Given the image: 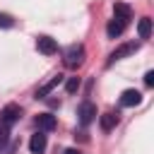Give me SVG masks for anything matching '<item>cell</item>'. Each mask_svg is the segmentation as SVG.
Returning a JSON list of instances; mask_svg holds the SVG:
<instances>
[{
	"instance_id": "cell-1",
	"label": "cell",
	"mask_w": 154,
	"mask_h": 154,
	"mask_svg": "<svg viewBox=\"0 0 154 154\" xmlns=\"http://www.w3.org/2000/svg\"><path fill=\"white\" fill-rule=\"evenodd\" d=\"M84 63V46L82 43H72L65 51V65L67 67H79Z\"/></svg>"
},
{
	"instance_id": "cell-2",
	"label": "cell",
	"mask_w": 154,
	"mask_h": 154,
	"mask_svg": "<svg viewBox=\"0 0 154 154\" xmlns=\"http://www.w3.org/2000/svg\"><path fill=\"white\" fill-rule=\"evenodd\" d=\"M19 118H22V108H19L17 103H7V106L0 111V120H2V123H7L10 128H12Z\"/></svg>"
},
{
	"instance_id": "cell-3",
	"label": "cell",
	"mask_w": 154,
	"mask_h": 154,
	"mask_svg": "<svg viewBox=\"0 0 154 154\" xmlns=\"http://www.w3.org/2000/svg\"><path fill=\"white\" fill-rule=\"evenodd\" d=\"M36 48L43 55H53V53H58V41L51 38V36H38L36 38Z\"/></svg>"
},
{
	"instance_id": "cell-4",
	"label": "cell",
	"mask_w": 154,
	"mask_h": 154,
	"mask_svg": "<svg viewBox=\"0 0 154 154\" xmlns=\"http://www.w3.org/2000/svg\"><path fill=\"white\" fill-rule=\"evenodd\" d=\"M34 123H36V128H38L41 132H51V130H55V125H58V120H55L53 113H38Z\"/></svg>"
},
{
	"instance_id": "cell-5",
	"label": "cell",
	"mask_w": 154,
	"mask_h": 154,
	"mask_svg": "<svg viewBox=\"0 0 154 154\" xmlns=\"http://www.w3.org/2000/svg\"><path fill=\"white\" fill-rule=\"evenodd\" d=\"M77 116H79V123H82V125H89V123L96 118V106H94L91 101H84V103L79 106Z\"/></svg>"
},
{
	"instance_id": "cell-6",
	"label": "cell",
	"mask_w": 154,
	"mask_h": 154,
	"mask_svg": "<svg viewBox=\"0 0 154 154\" xmlns=\"http://www.w3.org/2000/svg\"><path fill=\"white\" fill-rule=\"evenodd\" d=\"M137 48H140L137 43H123L120 48H116V51H113V53L108 55V65H113L116 60H120V58H125V55H130V53H135Z\"/></svg>"
},
{
	"instance_id": "cell-7",
	"label": "cell",
	"mask_w": 154,
	"mask_h": 154,
	"mask_svg": "<svg viewBox=\"0 0 154 154\" xmlns=\"http://www.w3.org/2000/svg\"><path fill=\"white\" fill-rule=\"evenodd\" d=\"M46 144H48V142H46V135L38 130V132L31 135V140H29V152H31V154H43V152H46Z\"/></svg>"
},
{
	"instance_id": "cell-8",
	"label": "cell",
	"mask_w": 154,
	"mask_h": 154,
	"mask_svg": "<svg viewBox=\"0 0 154 154\" xmlns=\"http://www.w3.org/2000/svg\"><path fill=\"white\" fill-rule=\"evenodd\" d=\"M125 24H128V22H123V19L113 17V19L106 24V36H108V38H118V36L125 31Z\"/></svg>"
},
{
	"instance_id": "cell-9",
	"label": "cell",
	"mask_w": 154,
	"mask_h": 154,
	"mask_svg": "<svg viewBox=\"0 0 154 154\" xmlns=\"http://www.w3.org/2000/svg\"><path fill=\"white\" fill-rule=\"evenodd\" d=\"M140 101H142V94H140L137 89H125V91L120 94V106H125V108L137 106Z\"/></svg>"
},
{
	"instance_id": "cell-10",
	"label": "cell",
	"mask_w": 154,
	"mask_h": 154,
	"mask_svg": "<svg viewBox=\"0 0 154 154\" xmlns=\"http://www.w3.org/2000/svg\"><path fill=\"white\" fill-rule=\"evenodd\" d=\"M60 82H63V75H55L53 79H48L43 87H38V89H36V99H46V96H48V94H51Z\"/></svg>"
},
{
	"instance_id": "cell-11",
	"label": "cell",
	"mask_w": 154,
	"mask_h": 154,
	"mask_svg": "<svg viewBox=\"0 0 154 154\" xmlns=\"http://www.w3.org/2000/svg\"><path fill=\"white\" fill-rule=\"evenodd\" d=\"M113 12H116V17L123 19V22H130V19H132V7L125 5V2H116V5H113Z\"/></svg>"
},
{
	"instance_id": "cell-12",
	"label": "cell",
	"mask_w": 154,
	"mask_h": 154,
	"mask_svg": "<svg viewBox=\"0 0 154 154\" xmlns=\"http://www.w3.org/2000/svg\"><path fill=\"white\" fill-rule=\"evenodd\" d=\"M99 125H101V130H113L116 125H118V113H103V116H99Z\"/></svg>"
},
{
	"instance_id": "cell-13",
	"label": "cell",
	"mask_w": 154,
	"mask_h": 154,
	"mask_svg": "<svg viewBox=\"0 0 154 154\" xmlns=\"http://www.w3.org/2000/svg\"><path fill=\"white\" fill-rule=\"evenodd\" d=\"M137 34H140V38H149L152 36V19L149 17H142L137 22Z\"/></svg>"
},
{
	"instance_id": "cell-14",
	"label": "cell",
	"mask_w": 154,
	"mask_h": 154,
	"mask_svg": "<svg viewBox=\"0 0 154 154\" xmlns=\"http://www.w3.org/2000/svg\"><path fill=\"white\" fill-rule=\"evenodd\" d=\"M65 89H67L70 94H75V91L79 89V77H70V79L65 82Z\"/></svg>"
},
{
	"instance_id": "cell-15",
	"label": "cell",
	"mask_w": 154,
	"mask_h": 154,
	"mask_svg": "<svg viewBox=\"0 0 154 154\" xmlns=\"http://www.w3.org/2000/svg\"><path fill=\"white\" fill-rule=\"evenodd\" d=\"M7 137H10V125L0 120V147H2L5 142H7Z\"/></svg>"
},
{
	"instance_id": "cell-16",
	"label": "cell",
	"mask_w": 154,
	"mask_h": 154,
	"mask_svg": "<svg viewBox=\"0 0 154 154\" xmlns=\"http://www.w3.org/2000/svg\"><path fill=\"white\" fill-rule=\"evenodd\" d=\"M0 26H2V29H10V26H14V19H12L10 14H2V12H0Z\"/></svg>"
},
{
	"instance_id": "cell-17",
	"label": "cell",
	"mask_w": 154,
	"mask_h": 154,
	"mask_svg": "<svg viewBox=\"0 0 154 154\" xmlns=\"http://www.w3.org/2000/svg\"><path fill=\"white\" fill-rule=\"evenodd\" d=\"M144 84H147V87H154V72H152V70L144 75Z\"/></svg>"
},
{
	"instance_id": "cell-18",
	"label": "cell",
	"mask_w": 154,
	"mask_h": 154,
	"mask_svg": "<svg viewBox=\"0 0 154 154\" xmlns=\"http://www.w3.org/2000/svg\"><path fill=\"white\" fill-rule=\"evenodd\" d=\"M65 154H82V152H79V149H67Z\"/></svg>"
}]
</instances>
